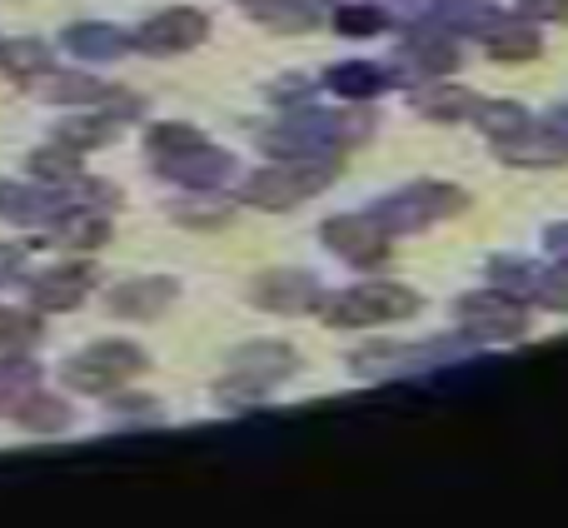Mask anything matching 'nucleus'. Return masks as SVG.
<instances>
[{
  "instance_id": "nucleus-1",
  "label": "nucleus",
  "mask_w": 568,
  "mask_h": 528,
  "mask_svg": "<svg viewBox=\"0 0 568 528\" xmlns=\"http://www.w3.org/2000/svg\"><path fill=\"white\" fill-rule=\"evenodd\" d=\"M324 180H334L329 160H294V165H275L250 180V200L255 205H294V200L314 195Z\"/></svg>"
},
{
  "instance_id": "nucleus-2",
  "label": "nucleus",
  "mask_w": 568,
  "mask_h": 528,
  "mask_svg": "<svg viewBox=\"0 0 568 528\" xmlns=\"http://www.w3.org/2000/svg\"><path fill=\"white\" fill-rule=\"evenodd\" d=\"M135 369H140V354L130 349V344H95L90 354L65 364V384L70 389H85V394H105Z\"/></svg>"
},
{
  "instance_id": "nucleus-3",
  "label": "nucleus",
  "mask_w": 568,
  "mask_h": 528,
  "mask_svg": "<svg viewBox=\"0 0 568 528\" xmlns=\"http://www.w3.org/2000/svg\"><path fill=\"white\" fill-rule=\"evenodd\" d=\"M205 16L200 10H165V16H155L145 30H140V45L155 50V55H170V50H190L205 40Z\"/></svg>"
},
{
  "instance_id": "nucleus-4",
  "label": "nucleus",
  "mask_w": 568,
  "mask_h": 528,
  "mask_svg": "<svg viewBox=\"0 0 568 528\" xmlns=\"http://www.w3.org/2000/svg\"><path fill=\"white\" fill-rule=\"evenodd\" d=\"M414 309V294H404V290H389V284H379V290H359V294H349V299H339L334 304V314L329 319H344V324H354V319H394V314H409Z\"/></svg>"
},
{
  "instance_id": "nucleus-5",
  "label": "nucleus",
  "mask_w": 568,
  "mask_h": 528,
  "mask_svg": "<svg viewBox=\"0 0 568 528\" xmlns=\"http://www.w3.org/2000/svg\"><path fill=\"white\" fill-rule=\"evenodd\" d=\"M170 299H175V284L170 280H135V284H120V290L110 294V309L130 314V319H155Z\"/></svg>"
},
{
  "instance_id": "nucleus-6",
  "label": "nucleus",
  "mask_w": 568,
  "mask_h": 528,
  "mask_svg": "<svg viewBox=\"0 0 568 528\" xmlns=\"http://www.w3.org/2000/svg\"><path fill=\"white\" fill-rule=\"evenodd\" d=\"M90 280H95V274L90 270H50V274H40L36 284H30V299L40 304V309H70V304L75 299H85L90 294Z\"/></svg>"
},
{
  "instance_id": "nucleus-7",
  "label": "nucleus",
  "mask_w": 568,
  "mask_h": 528,
  "mask_svg": "<svg viewBox=\"0 0 568 528\" xmlns=\"http://www.w3.org/2000/svg\"><path fill=\"white\" fill-rule=\"evenodd\" d=\"M0 70L16 80H36L40 70H45V45H36V40H10V45H0Z\"/></svg>"
},
{
  "instance_id": "nucleus-8",
  "label": "nucleus",
  "mask_w": 568,
  "mask_h": 528,
  "mask_svg": "<svg viewBox=\"0 0 568 528\" xmlns=\"http://www.w3.org/2000/svg\"><path fill=\"white\" fill-rule=\"evenodd\" d=\"M65 40H70V50H75V55H90V60H110V55H120V50H125V40H120L115 30H105V26H75Z\"/></svg>"
},
{
  "instance_id": "nucleus-9",
  "label": "nucleus",
  "mask_w": 568,
  "mask_h": 528,
  "mask_svg": "<svg viewBox=\"0 0 568 528\" xmlns=\"http://www.w3.org/2000/svg\"><path fill=\"white\" fill-rule=\"evenodd\" d=\"M105 235H110V225L100 215H70V220H60V240H65L70 250H95V245H105Z\"/></svg>"
},
{
  "instance_id": "nucleus-10",
  "label": "nucleus",
  "mask_w": 568,
  "mask_h": 528,
  "mask_svg": "<svg viewBox=\"0 0 568 528\" xmlns=\"http://www.w3.org/2000/svg\"><path fill=\"white\" fill-rule=\"evenodd\" d=\"M110 130H115V120H100V115H75L60 125V140H65L70 150H85V145H100V140H110Z\"/></svg>"
},
{
  "instance_id": "nucleus-11",
  "label": "nucleus",
  "mask_w": 568,
  "mask_h": 528,
  "mask_svg": "<svg viewBox=\"0 0 568 528\" xmlns=\"http://www.w3.org/2000/svg\"><path fill=\"white\" fill-rule=\"evenodd\" d=\"M30 170H36L40 180H70L75 175V155H70V150H36Z\"/></svg>"
},
{
  "instance_id": "nucleus-12",
  "label": "nucleus",
  "mask_w": 568,
  "mask_h": 528,
  "mask_svg": "<svg viewBox=\"0 0 568 528\" xmlns=\"http://www.w3.org/2000/svg\"><path fill=\"white\" fill-rule=\"evenodd\" d=\"M150 150H160V155H170V150H200V135L185 125H160V130H150Z\"/></svg>"
},
{
  "instance_id": "nucleus-13",
  "label": "nucleus",
  "mask_w": 568,
  "mask_h": 528,
  "mask_svg": "<svg viewBox=\"0 0 568 528\" xmlns=\"http://www.w3.org/2000/svg\"><path fill=\"white\" fill-rule=\"evenodd\" d=\"M20 419H26L30 429H55V424L65 419V409H60V404H50V399H40V394H36V399H30L26 409H20Z\"/></svg>"
},
{
  "instance_id": "nucleus-14",
  "label": "nucleus",
  "mask_w": 568,
  "mask_h": 528,
  "mask_svg": "<svg viewBox=\"0 0 568 528\" xmlns=\"http://www.w3.org/2000/svg\"><path fill=\"white\" fill-rule=\"evenodd\" d=\"M310 294L314 290L304 280H294V284H260V299H265V304H304Z\"/></svg>"
},
{
  "instance_id": "nucleus-15",
  "label": "nucleus",
  "mask_w": 568,
  "mask_h": 528,
  "mask_svg": "<svg viewBox=\"0 0 568 528\" xmlns=\"http://www.w3.org/2000/svg\"><path fill=\"white\" fill-rule=\"evenodd\" d=\"M30 334H36V319H26L16 309H0V344H26Z\"/></svg>"
},
{
  "instance_id": "nucleus-16",
  "label": "nucleus",
  "mask_w": 568,
  "mask_h": 528,
  "mask_svg": "<svg viewBox=\"0 0 568 528\" xmlns=\"http://www.w3.org/2000/svg\"><path fill=\"white\" fill-rule=\"evenodd\" d=\"M45 95L50 100H95V95H105V90L90 85V80H50Z\"/></svg>"
},
{
  "instance_id": "nucleus-17",
  "label": "nucleus",
  "mask_w": 568,
  "mask_h": 528,
  "mask_svg": "<svg viewBox=\"0 0 568 528\" xmlns=\"http://www.w3.org/2000/svg\"><path fill=\"white\" fill-rule=\"evenodd\" d=\"M339 26L344 30H374V26H379V16H374V10H344Z\"/></svg>"
},
{
  "instance_id": "nucleus-18",
  "label": "nucleus",
  "mask_w": 568,
  "mask_h": 528,
  "mask_svg": "<svg viewBox=\"0 0 568 528\" xmlns=\"http://www.w3.org/2000/svg\"><path fill=\"white\" fill-rule=\"evenodd\" d=\"M489 50H494V55H529L534 35H524V40H489Z\"/></svg>"
},
{
  "instance_id": "nucleus-19",
  "label": "nucleus",
  "mask_w": 568,
  "mask_h": 528,
  "mask_svg": "<svg viewBox=\"0 0 568 528\" xmlns=\"http://www.w3.org/2000/svg\"><path fill=\"white\" fill-rule=\"evenodd\" d=\"M16 260H20V255H16V250H10V245H0V280H6V274H10V270H16Z\"/></svg>"
}]
</instances>
